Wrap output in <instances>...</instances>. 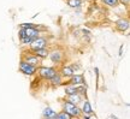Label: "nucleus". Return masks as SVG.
Here are the masks:
<instances>
[{"instance_id":"1","label":"nucleus","mask_w":130,"mask_h":119,"mask_svg":"<svg viewBox=\"0 0 130 119\" xmlns=\"http://www.w3.org/2000/svg\"><path fill=\"white\" fill-rule=\"evenodd\" d=\"M64 112L66 114H69L70 117H78L81 114V110L76 105H72L68 101L64 102Z\"/></svg>"},{"instance_id":"2","label":"nucleus","mask_w":130,"mask_h":119,"mask_svg":"<svg viewBox=\"0 0 130 119\" xmlns=\"http://www.w3.org/2000/svg\"><path fill=\"white\" fill-rule=\"evenodd\" d=\"M39 75H40L42 78H45V79H51L53 76L57 75V71L54 69H52V67L42 66V67L39 69Z\"/></svg>"},{"instance_id":"3","label":"nucleus","mask_w":130,"mask_h":119,"mask_svg":"<svg viewBox=\"0 0 130 119\" xmlns=\"http://www.w3.org/2000/svg\"><path fill=\"white\" fill-rule=\"evenodd\" d=\"M19 70L24 73V75H34V73L36 72V67L35 66H32V65L28 64V63H25L24 60L21 61V64H19Z\"/></svg>"},{"instance_id":"4","label":"nucleus","mask_w":130,"mask_h":119,"mask_svg":"<svg viewBox=\"0 0 130 119\" xmlns=\"http://www.w3.org/2000/svg\"><path fill=\"white\" fill-rule=\"evenodd\" d=\"M32 50H36V49H41V48H46L47 46V40L45 37H37L35 39L34 41L30 43Z\"/></svg>"},{"instance_id":"5","label":"nucleus","mask_w":130,"mask_h":119,"mask_svg":"<svg viewBox=\"0 0 130 119\" xmlns=\"http://www.w3.org/2000/svg\"><path fill=\"white\" fill-rule=\"evenodd\" d=\"M22 29H23V28H22ZM24 32H25V37L31 39L32 41L39 37V31L35 29V27L34 28H25V29H24Z\"/></svg>"},{"instance_id":"6","label":"nucleus","mask_w":130,"mask_h":119,"mask_svg":"<svg viewBox=\"0 0 130 119\" xmlns=\"http://www.w3.org/2000/svg\"><path fill=\"white\" fill-rule=\"evenodd\" d=\"M116 27L119 31H126L129 29V21L128 19H119L116 23Z\"/></svg>"},{"instance_id":"7","label":"nucleus","mask_w":130,"mask_h":119,"mask_svg":"<svg viewBox=\"0 0 130 119\" xmlns=\"http://www.w3.org/2000/svg\"><path fill=\"white\" fill-rule=\"evenodd\" d=\"M24 61L36 67V66H37V64L40 63V58H37L36 55L29 54V55H25V59H24Z\"/></svg>"},{"instance_id":"8","label":"nucleus","mask_w":130,"mask_h":119,"mask_svg":"<svg viewBox=\"0 0 130 119\" xmlns=\"http://www.w3.org/2000/svg\"><path fill=\"white\" fill-rule=\"evenodd\" d=\"M42 114H43L45 119H57V112L56 111H53L52 108H50V107L45 108Z\"/></svg>"},{"instance_id":"9","label":"nucleus","mask_w":130,"mask_h":119,"mask_svg":"<svg viewBox=\"0 0 130 119\" xmlns=\"http://www.w3.org/2000/svg\"><path fill=\"white\" fill-rule=\"evenodd\" d=\"M84 83V79H83V76H81V75H74L71 79H70V84H72V86H78V84H83Z\"/></svg>"},{"instance_id":"10","label":"nucleus","mask_w":130,"mask_h":119,"mask_svg":"<svg viewBox=\"0 0 130 119\" xmlns=\"http://www.w3.org/2000/svg\"><path fill=\"white\" fill-rule=\"evenodd\" d=\"M61 75L64 76V77L66 78H70L72 77L75 75V71L72 67H70V66H65V67H63V70H61Z\"/></svg>"},{"instance_id":"11","label":"nucleus","mask_w":130,"mask_h":119,"mask_svg":"<svg viewBox=\"0 0 130 119\" xmlns=\"http://www.w3.org/2000/svg\"><path fill=\"white\" fill-rule=\"evenodd\" d=\"M79 101H81V96H79L78 94H72V95L68 96V102L72 104V105L77 106V104H78Z\"/></svg>"},{"instance_id":"12","label":"nucleus","mask_w":130,"mask_h":119,"mask_svg":"<svg viewBox=\"0 0 130 119\" xmlns=\"http://www.w3.org/2000/svg\"><path fill=\"white\" fill-rule=\"evenodd\" d=\"M50 57H51V59L53 63H59L61 60V53L59 52V50H54V52H52L51 54H50Z\"/></svg>"},{"instance_id":"13","label":"nucleus","mask_w":130,"mask_h":119,"mask_svg":"<svg viewBox=\"0 0 130 119\" xmlns=\"http://www.w3.org/2000/svg\"><path fill=\"white\" fill-rule=\"evenodd\" d=\"M34 52H35V55H36L37 58H46L47 55L50 54V53H48V50H47V48L36 49V50H34Z\"/></svg>"},{"instance_id":"14","label":"nucleus","mask_w":130,"mask_h":119,"mask_svg":"<svg viewBox=\"0 0 130 119\" xmlns=\"http://www.w3.org/2000/svg\"><path fill=\"white\" fill-rule=\"evenodd\" d=\"M82 112L84 113V115L92 114L93 110H92V106H90V104H89L88 101H86V102L83 104V108H82Z\"/></svg>"},{"instance_id":"15","label":"nucleus","mask_w":130,"mask_h":119,"mask_svg":"<svg viewBox=\"0 0 130 119\" xmlns=\"http://www.w3.org/2000/svg\"><path fill=\"white\" fill-rule=\"evenodd\" d=\"M50 81H51V83L53 84V86H59V84L61 83V76L57 73L56 76H53V77H52Z\"/></svg>"},{"instance_id":"16","label":"nucleus","mask_w":130,"mask_h":119,"mask_svg":"<svg viewBox=\"0 0 130 119\" xmlns=\"http://www.w3.org/2000/svg\"><path fill=\"white\" fill-rule=\"evenodd\" d=\"M68 5L70 7H79L82 5V0H68Z\"/></svg>"},{"instance_id":"17","label":"nucleus","mask_w":130,"mask_h":119,"mask_svg":"<svg viewBox=\"0 0 130 119\" xmlns=\"http://www.w3.org/2000/svg\"><path fill=\"white\" fill-rule=\"evenodd\" d=\"M65 93L68 95H72V94H76V86H72L70 84L68 87H65Z\"/></svg>"},{"instance_id":"18","label":"nucleus","mask_w":130,"mask_h":119,"mask_svg":"<svg viewBox=\"0 0 130 119\" xmlns=\"http://www.w3.org/2000/svg\"><path fill=\"white\" fill-rule=\"evenodd\" d=\"M102 1H104L106 5L111 6V7H116L117 5L119 4V1H118V0H102Z\"/></svg>"},{"instance_id":"19","label":"nucleus","mask_w":130,"mask_h":119,"mask_svg":"<svg viewBox=\"0 0 130 119\" xmlns=\"http://www.w3.org/2000/svg\"><path fill=\"white\" fill-rule=\"evenodd\" d=\"M57 119H71V117L66 114L65 112H60V113H57Z\"/></svg>"},{"instance_id":"20","label":"nucleus","mask_w":130,"mask_h":119,"mask_svg":"<svg viewBox=\"0 0 130 119\" xmlns=\"http://www.w3.org/2000/svg\"><path fill=\"white\" fill-rule=\"evenodd\" d=\"M84 93H86V88L84 87H76V94H81V95H83Z\"/></svg>"},{"instance_id":"21","label":"nucleus","mask_w":130,"mask_h":119,"mask_svg":"<svg viewBox=\"0 0 130 119\" xmlns=\"http://www.w3.org/2000/svg\"><path fill=\"white\" fill-rule=\"evenodd\" d=\"M21 42H22V43H24V45H30V43L32 42V40H31V39H28V37H24V39H22V40H21Z\"/></svg>"},{"instance_id":"22","label":"nucleus","mask_w":130,"mask_h":119,"mask_svg":"<svg viewBox=\"0 0 130 119\" xmlns=\"http://www.w3.org/2000/svg\"><path fill=\"white\" fill-rule=\"evenodd\" d=\"M18 36H19V39H21V40L25 37V32H24V29H22V28H21V30H19V32H18Z\"/></svg>"},{"instance_id":"23","label":"nucleus","mask_w":130,"mask_h":119,"mask_svg":"<svg viewBox=\"0 0 130 119\" xmlns=\"http://www.w3.org/2000/svg\"><path fill=\"white\" fill-rule=\"evenodd\" d=\"M118 1H121L123 5H129V3H130V0H118Z\"/></svg>"},{"instance_id":"24","label":"nucleus","mask_w":130,"mask_h":119,"mask_svg":"<svg viewBox=\"0 0 130 119\" xmlns=\"http://www.w3.org/2000/svg\"><path fill=\"white\" fill-rule=\"evenodd\" d=\"M84 119H96L95 117H89V115H84Z\"/></svg>"}]
</instances>
